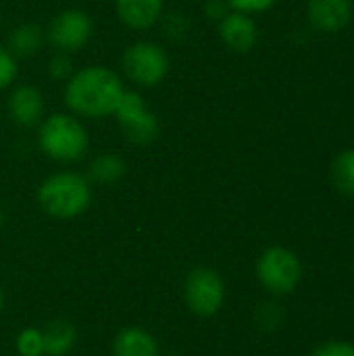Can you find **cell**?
Listing matches in <instances>:
<instances>
[{
	"label": "cell",
	"instance_id": "d6986e66",
	"mask_svg": "<svg viewBox=\"0 0 354 356\" xmlns=\"http://www.w3.org/2000/svg\"><path fill=\"white\" fill-rule=\"evenodd\" d=\"M17 356H44V334L40 327H23L15 338Z\"/></svg>",
	"mask_w": 354,
	"mask_h": 356
},
{
	"label": "cell",
	"instance_id": "4316f807",
	"mask_svg": "<svg viewBox=\"0 0 354 356\" xmlns=\"http://www.w3.org/2000/svg\"><path fill=\"white\" fill-rule=\"evenodd\" d=\"M0 25H2V19H0Z\"/></svg>",
	"mask_w": 354,
	"mask_h": 356
},
{
	"label": "cell",
	"instance_id": "8992f818",
	"mask_svg": "<svg viewBox=\"0 0 354 356\" xmlns=\"http://www.w3.org/2000/svg\"><path fill=\"white\" fill-rule=\"evenodd\" d=\"M184 302L188 311L200 319L215 317L225 302V282L213 267H196L184 280Z\"/></svg>",
	"mask_w": 354,
	"mask_h": 356
},
{
	"label": "cell",
	"instance_id": "7402d4cb",
	"mask_svg": "<svg viewBox=\"0 0 354 356\" xmlns=\"http://www.w3.org/2000/svg\"><path fill=\"white\" fill-rule=\"evenodd\" d=\"M277 0H227L232 10H240L246 15H257V13H265L271 6H275Z\"/></svg>",
	"mask_w": 354,
	"mask_h": 356
},
{
	"label": "cell",
	"instance_id": "277c9868",
	"mask_svg": "<svg viewBox=\"0 0 354 356\" xmlns=\"http://www.w3.org/2000/svg\"><path fill=\"white\" fill-rule=\"evenodd\" d=\"M255 273L259 284L269 294L288 296L298 288L303 280V263L290 248L269 246L259 254Z\"/></svg>",
	"mask_w": 354,
	"mask_h": 356
},
{
	"label": "cell",
	"instance_id": "ffe728a7",
	"mask_svg": "<svg viewBox=\"0 0 354 356\" xmlns=\"http://www.w3.org/2000/svg\"><path fill=\"white\" fill-rule=\"evenodd\" d=\"M19 67H17V56L8 50L0 46V92L10 88L17 79Z\"/></svg>",
	"mask_w": 354,
	"mask_h": 356
},
{
	"label": "cell",
	"instance_id": "9a60e30c",
	"mask_svg": "<svg viewBox=\"0 0 354 356\" xmlns=\"http://www.w3.org/2000/svg\"><path fill=\"white\" fill-rule=\"evenodd\" d=\"M125 171H127V165H125L123 156H119L115 152H102L90 161L86 177L90 179V184L113 186L125 177Z\"/></svg>",
	"mask_w": 354,
	"mask_h": 356
},
{
	"label": "cell",
	"instance_id": "8fae6325",
	"mask_svg": "<svg viewBox=\"0 0 354 356\" xmlns=\"http://www.w3.org/2000/svg\"><path fill=\"white\" fill-rule=\"evenodd\" d=\"M46 111L44 94L33 86H17L8 96V115L21 127H35L42 123Z\"/></svg>",
	"mask_w": 354,
	"mask_h": 356
},
{
	"label": "cell",
	"instance_id": "ba28073f",
	"mask_svg": "<svg viewBox=\"0 0 354 356\" xmlns=\"http://www.w3.org/2000/svg\"><path fill=\"white\" fill-rule=\"evenodd\" d=\"M46 31V42H50L56 52H77L81 50L94 33V23L92 17L81 10V8H65L52 17L48 23Z\"/></svg>",
	"mask_w": 354,
	"mask_h": 356
},
{
	"label": "cell",
	"instance_id": "e0dca14e",
	"mask_svg": "<svg viewBox=\"0 0 354 356\" xmlns=\"http://www.w3.org/2000/svg\"><path fill=\"white\" fill-rule=\"evenodd\" d=\"M330 177L334 188L344 194V196H354V148L342 150L330 169Z\"/></svg>",
	"mask_w": 354,
	"mask_h": 356
},
{
	"label": "cell",
	"instance_id": "ac0fdd59",
	"mask_svg": "<svg viewBox=\"0 0 354 356\" xmlns=\"http://www.w3.org/2000/svg\"><path fill=\"white\" fill-rule=\"evenodd\" d=\"M286 321V311L277 300H265L255 311V323L263 332H277Z\"/></svg>",
	"mask_w": 354,
	"mask_h": 356
},
{
	"label": "cell",
	"instance_id": "9c48e42d",
	"mask_svg": "<svg viewBox=\"0 0 354 356\" xmlns=\"http://www.w3.org/2000/svg\"><path fill=\"white\" fill-rule=\"evenodd\" d=\"M219 38L221 42L238 54H246L257 46L259 40V27L252 15L240 13V10H230L221 21H217Z\"/></svg>",
	"mask_w": 354,
	"mask_h": 356
},
{
	"label": "cell",
	"instance_id": "3957f363",
	"mask_svg": "<svg viewBox=\"0 0 354 356\" xmlns=\"http://www.w3.org/2000/svg\"><path fill=\"white\" fill-rule=\"evenodd\" d=\"M40 150L56 163H77L90 150V136L79 117L71 113H54L38 125Z\"/></svg>",
	"mask_w": 354,
	"mask_h": 356
},
{
	"label": "cell",
	"instance_id": "7a4b0ae2",
	"mask_svg": "<svg viewBox=\"0 0 354 356\" xmlns=\"http://www.w3.org/2000/svg\"><path fill=\"white\" fill-rule=\"evenodd\" d=\"M35 200L40 209L58 221L81 217L92 204V184L86 175L75 171H58L48 175L38 192Z\"/></svg>",
	"mask_w": 354,
	"mask_h": 356
},
{
	"label": "cell",
	"instance_id": "7c38bea8",
	"mask_svg": "<svg viewBox=\"0 0 354 356\" xmlns=\"http://www.w3.org/2000/svg\"><path fill=\"white\" fill-rule=\"evenodd\" d=\"M165 10V0H115L117 19L136 31L150 29L159 23Z\"/></svg>",
	"mask_w": 354,
	"mask_h": 356
},
{
	"label": "cell",
	"instance_id": "6da1fadb",
	"mask_svg": "<svg viewBox=\"0 0 354 356\" xmlns=\"http://www.w3.org/2000/svg\"><path fill=\"white\" fill-rule=\"evenodd\" d=\"M123 94L125 83L117 71L102 65H90L73 71V75L65 81L63 98L71 115L102 119L115 115Z\"/></svg>",
	"mask_w": 354,
	"mask_h": 356
},
{
	"label": "cell",
	"instance_id": "484cf974",
	"mask_svg": "<svg viewBox=\"0 0 354 356\" xmlns=\"http://www.w3.org/2000/svg\"><path fill=\"white\" fill-rule=\"evenodd\" d=\"M2 309H4V292L0 288V313H2Z\"/></svg>",
	"mask_w": 354,
	"mask_h": 356
},
{
	"label": "cell",
	"instance_id": "52a82bcc",
	"mask_svg": "<svg viewBox=\"0 0 354 356\" xmlns=\"http://www.w3.org/2000/svg\"><path fill=\"white\" fill-rule=\"evenodd\" d=\"M113 117L117 119L125 140L136 146H146L159 138V119L138 92L125 90Z\"/></svg>",
	"mask_w": 354,
	"mask_h": 356
},
{
	"label": "cell",
	"instance_id": "5b68a950",
	"mask_svg": "<svg viewBox=\"0 0 354 356\" xmlns=\"http://www.w3.org/2000/svg\"><path fill=\"white\" fill-rule=\"evenodd\" d=\"M123 75L140 88H156L171 69L167 50L156 42H134L121 56Z\"/></svg>",
	"mask_w": 354,
	"mask_h": 356
},
{
	"label": "cell",
	"instance_id": "44dd1931",
	"mask_svg": "<svg viewBox=\"0 0 354 356\" xmlns=\"http://www.w3.org/2000/svg\"><path fill=\"white\" fill-rule=\"evenodd\" d=\"M48 75L56 81H67L73 75V60L67 52H56L48 60Z\"/></svg>",
	"mask_w": 354,
	"mask_h": 356
},
{
	"label": "cell",
	"instance_id": "d4e9b609",
	"mask_svg": "<svg viewBox=\"0 0 354 356\" xmlns=\"http://www.w3.org/2000/svg\"><path fill=\"white\" fill-rule=\"evenodd\" d=\"M2 225H4V209L0 204V229H2Z\"/></svg>",
	"mask_w": 354,
	"mask_h": 356
},
{
	"label": "cell",
	"instance_id": "30bf717a",
	"mask_svg": "<svg viewBox=\"0 0 354 356\" xmlns=\"http://www.w3.org/2000/svg\"><path fill=\"white\" fill-rule=\"evenodd\" d=\"M353 0H309L307 2V19L311 27L321 33L342 31L353 21Z\"/></svg>",
	"mask_w": 354,
	"mask_h": 356
},
{
	"label": "cell",
	"instance_id": "4fadbf2b",
	"mask_svg": "<svg viewBox=\"0 0 354 356\" xmlns=\"http://www.w3.org/2000/svg\"><path fill=\"white\" fill-rule=\"evenodd\" d=\"M113 356H161L159 340L140 325L119 330L111 344Z\"/></svg>",
	"mask_w": 354,
	"mask_h": 356
},
{
	"label": "cell",
	"instance_id": "603a6c76",
	"mask_svg": "<svg viewBox=\"0 0 354 356\" xmlns=\"http://www.w3.org/2000/svg\"><path fill=\"white\" fill-rule=\"evenodd\" d=\"M311 356H354V344L332 340V342H325V344L317 346L311 353Z\"/></svg>",
	"mask_w": 354,
	"mask_h": 356
},
{
	"label": "cell",
	"instance_id": "cb8c5ba5",
	"mask_svg": "<svg viewBox=\"0 0 354 356\" xmlns=\"http://www.w3.org/2000/svg\"><path fill=\"white\" fill-rule=\"evenodd\" d=\"M204 10H207V15H209L213 21H221L232 8H230L227 0H209V2L204 4Z\"/></svg>",
	"mask_w": 354,
	"mask_h": 356
},
{
	"label": "cell",
	"instance_id": "2e32d148",
	"mask_svg": "<svg viewBox=\"0 0 354 356\" xmlns=\"http://www.w3.org/2000/svg\"><path fill=\"white\" fill-rule=\"evenodd\" d=\"M44 42H46V31L40 25L23 23L10 31L8 50L19 58H27V56H33L38 50H42Z\"/></svg>",
	"mask_w": 354,
	"mask_h": 356
},
{
	"label": "cell",
	"instance_id": "5bb4252c",
	"mask_svg": "<svg viewBox=\"0 0 354 356\" xmlns=\"http://www.w3.org/2000/svg\"><path fill=\"white\" fill-rule=\"evenodd\" d=\"M44 356H67L77 344V330L67 319H54L44 330Z\"/></svg>",
	"mask_w": 354,
	"mask_h": 356
}]
</instances>
